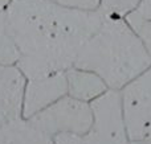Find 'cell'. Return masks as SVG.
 Returning a JSON list of instances; mask_svg holds the SVG:
<instances>
[{
	"instance_id": "obj_1",
	"label": "cell",
	"mask_w": 151,
	"mask_h": 144,
	"mask_svg": "<svg viewBox=\"0 0 151 144\" xmlns=\"http://www.w3.org/2000/svg\"><path fill=\"white\" fill-rule=\"evenodd\" d=\"M5 15L19 53L16 65L27 79L73 68L104 19L101 9H77L53 0H11Z\"/></svg>"
},
{
	"instance_id": "obj_2",
	"label": "cell",
	"mask_w": 151,
	"mask_h": 144,
	"mask_svg": "<svg viewBox=\"0 0 151 144\" xmlns=\"http://www.w3.org/2000/svg\"><path fill=\"white\" fill-rule=\"evenodd\" d=\"M149 66L151 54L138 32L125 17L106 13L74 62V68L99 76L111 90L123 89Z\"/></svg>"
},
{
	"instance_id": "obj_3",
	"label": "cell",
	"mask_w": 151,
	"mask_h": 144,
	"mask_svg": "<svg viewBox=\"0 0 151 144\" xmlns=\"http://www.w3.org/2000/svg\"><path fill=\"white\" fill-rule=\"evenodd\" d=\"M28 120L49 138L64 132L83 136L93 123V111L89 102L66 94Z\"/></svg>"
},
{
	"instance_id": "obj_4",
	"label": "cell",
	"mask_w": 151,
	"mask_h": 144,
	"mask_svg": "<svg viewBox=\"0 0 151 144\" xmlns=\"http://www.w3.org/2000/svg\"><path fill=\"white\" fill-rule=\"evenodd\" d=\"M93 123L83 135V144H129L119 90H106L90 102Z\"/></svg>"
},
{
	"instance_id": "obj_5",
	"label": "cell",
	"mask_w": 151,
	"mask_h": 144,
	"mask_svg": "<svg viewBox=\"0 0 151 144\" xmlns=\"http://www.w3.org/2000/svg\"><path fill=\"white\" fill-rule=\"evenodd\" d=\"M130 140H151V66L119 90Z\"/></svg>"
},
{
	"instance_id": "obj_6",
	"label": "cell",
	"mask_w": 151,
	"mask_h": 144,
	"mask_svg": "<svg viewBox=\"0 0 151 144\" xmlns=\"http://www.w3.org/2000/svg\"><path fill=\"white\" fill-rule=\"evenodd\" d=\"M66 94L68 82L65 71L27 79L23 98V118H32Z\"/></svg>"
},
{
	"instance_id": "obj_7",
	"label": "cell",
	"mask_w": 151,
	"mask_h": 144,
	"mask_svg": "<svg viewBox=\"0 0 151 144\" xmlns=\"http://www.w3.org/2000/svg\"><path fill=\"white\" fill-rule=\"evenodd\" d=\"M27 77L16 63H0V128L23 118Z\"/></svg>"
},
{
	"instance_id": "obj_8",
	"label": "cell",
	"mask_w": 151,
	"mask_h": 144,
	"mask_svg": "<svg viewBox=\"0 0 151 144\" xmlns=\"http://www.w3.org/2000/svg\"><path fill=\"white\" fill-rule=\"evenodd\" d=\"M65 73L68 82V95L76 99L90 103L91 101L104 94L106 90H109L104 79L93 71L73 66L65 70Z\"/></svg>"
},
{
	"instance_id": "obj_9",
	"label": "cell",
	"mask_w": 151,
	"mask_h": 144,
	"mask_svg": "<svg viewBox=\"0 0 151 144\" xmlns=\"http://www.w3.org/2000/svg\"><path fill=\"white\" fill-rule=\"evenodd\" d=\"M0 144H55L28 119H17L0 128Z\"/></svg>"
},
{
	"instance_id": "obj_10",
	"label": "cell",
	"mask_w": 151,
	"mask_h": 144,
	"mask_svg": "<svg viewBox=\"0 0 151 144\" xmlns=\"http://www.w3.org/2000/svg\"><path fill=\"white\" fill-rule=\"evenodd\" d=\"M19 60V53L16 45L11 36L5 11H0V63L12 65Z\"/></svg>"
},
{
	"instance_id": "obj_11",
	"label": "cell",
	"mask_w": 151,
	"mask_h": 144,
	"mask_svg": "<svg viewBox=\"0 0 151 144\" xmlns=\"http://www.w3.org/2000/svg\"><path fill=\"white\" fill-rule=\"evenodd\" d=\"M141 0H101L99 8L106 15H114L126 17L130 12H133L139 4Z\"/></svg>"
},
{
	"instance_id": "obj_12",
	"label": "cell",
	"mask_w": 151,
	"mask_h": 144,
	"mask_svg": "<svg viewBox=\"0 0 151 144\" xmlns=\"http://www.w3.org/2000/svg\"><path fill=\"white\" fill-rule=\"evenodd\" d=\"M125 19L134 31L139 32L143 25L151 23V0H141L135 9Z\"/></svg>"
},
{
	"instance_id": "obj_13",
	"label": "cell",
	"mask_w": 151,
	"mask_h": 144,
	"mask_svg": "<svg viewBox=\"0 0 151 144\" xmlns=\"http://www.w3.org/2000/svg\"><path fill=\"white\" fill-rule=\"evenodd\" d=\"M61 5L70 8H77V9H85V11H94L99 8L101 0H53Z\"/></svg>"
},
{
	"instance_id": "obj_14",
	"label": "cell",
	"mask_w": 151,
	"mask_h": 144,
	"mask_svg": "<svg viewBox=\"0 0 151 144\" xmlns=\"http://www.w3.org/2000/svg\"><path fill=\"white\" fill-rule=\"evenodd\" d=\"M138 34L141 36V38L143 40L145 45H146L147 50L150 52L151 54V23L146 24V25H143L141 29H139Z\"/></svg>"
},
{
	"instance_id": "obj_15",
	"label": "cell",
	"mask_w": 151,
	"mask_h": 144,
	"mask_svg": "<svg viewBox=\"0 0 151 144\" xmlns=\"http://www.w3.org/2000/svg\"><path fill=\"white\" fill-rule=\"evenodd\" d=\"M9 3L11 0H0V11H5V8L8 7Z\"/></svg>"
},
{
	"instance_id": "obj_16",
	"label": "cell",
	"mask_w": 151,
	"mask_h": 144,
	"mask_svg": "<svg viewBox=\"0 0 151 144\" xmlns=\"http://www.w3.org/2000/svg\"><path fill=\"white\" fill-rule=\"evenodd\" d=\"M129 144H151V140H130Z\"/></svg>"
}]
</instances>
